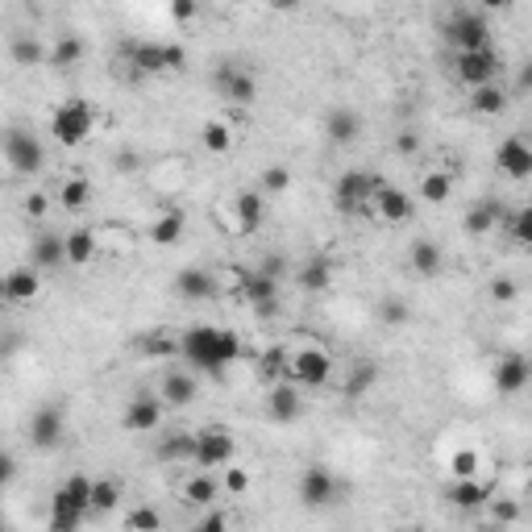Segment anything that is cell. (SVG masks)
I'll return each instance as SVG.
<instances>
[{
    "instance_id": "cell-54",
    "label": "cell",
    "mask_w": 532,
    "mask_h": 532,
    "mask_svg": "<svg viewBox=\"0 0 532 532\" xmlns=\"http://www.w3.org/2000/svg\"><path fill=\"white\" fill-rule=\"evenodd\" d=\"M21 208H25V217H34V221H38V217H46L50 196H46V192H30V196H25V204H21Z\"/></svg>"
},
{
    "instance_id": "cell-40",
    "label": "cell",
    "mask_w": 532,
    "mask_h": 532,
    "mask_svg": "<svg viewBox=\"0 0 532 532\" xmlns=\"http://www.w3.org/2000/svg\"><path fill=\"white\" fill-rule=\"evenodd\" d=\"M9 54H13V63H17V67H38V63H46V59H50V50H42V42H38V38H30V34L13 38Z\"/></svg>"
},
{
    "instance_id": "cell-41",
    "label": "cell",
    "mask_w": 532,
    "mask_h": 532,
    "mask_svg": "<svg viewBox=\"0 0 532 532\" xmlns=\"http://www.w3.org/2000/svg\"><path fill=\"white\" fill-rule=\"evenodd\" d=\"M179 237H183V217H179V212H163V217L150 225V241H154V246H175Z\"/></svg>"
},
{
    "instance_id": "cell-22",
    "label": "cell",
    "mask_w": 532,
    "mask_h": 532,
    "mask_svg": "<svg viewBox=\"0 0 532 532\" xmlns=\"http://www.w3.org/2000/svg\"><path fill=\"white\" fill-rule=\"evenodd\" d=\"M158 399L167 408H188L192 399H196V375H188V370H167L163 383H158Z\"/></svg>"
},
{
    "instance_id": "cell-25",
    "label": "cell",
    "mask_w": 532,
    "mask_h": 532,
    "mask_svg": "<svg viewBox=\"0 0 532 532\" xmlns=\"http://www.w3.org/2000/svg\"><path fill=\"white\" fill-rule=\"evenodd\" d=\"M445 499L454 503L458 512H478L491 503V487L478 483V478H454V487L445 491Z\"/></svg>"
},
{
    "instance_id": "cell-46",
    "label": "cell",
    "mask_w": 532,
    "mask_h": 532,
    "mask_svg": "<svg viewBox=\"0 0 532 532\" xmlns=\"http://www.w3.org/2000/svg\"><path fill=\"white\" fill-rule=\"evenodd\" d=\"M142 350H146L150 358H175L179 354V341H175V337H167L163 329H154V333L142 337Z\"/></svg>"
},
{
    "instance_id": "cell-48",
    "label": "cell",
    "mask_w": 532,
    "mask_h": 532,
    "mask_svg": "<svg viewBox=\"0 0 532 532\" xmlns=\"http://www.w3.org/2000/svg\"><path fill=\"white\" fill-rule=\"evenodd\" d=\"M449 474H454V478H474V474H478V454H474V449H454Z\"/></svg>"
},
{
    "instance_id": "cell-38",
    "label": "cell",
    "mask_w": 532,
    "mask_h": 532,
    "mask_svg": "<svg viewBox=\"0 0 532 532\" xmlns=\"http://www.w3.org/2000/svg\"><path fill=\"white\" fill-rule=\"evenodd\" d=\"M375 383H379V362H370V358H366V362H354L350 366V379H345V395L358 399V395H366Z\"/></svg>"
},
{
    "instance_id": "cell-45",
    "label": "cell",
    "mask_w": 532,
    "mask_h": 532,
    "mask_svg": "<svg viewBox=\"0 0 532 532\" xmlns=\"http://www.w3.org/2000/svg\"><path fill=\"white\" fill-rule=\"evenodd\" d=\"M408 316H412V308L404 304V300L399 296H383L379 300V320H383V325H408Z\"/></svg>"
},
{
    "instance_id": "cell-14",
    "label": "cell",
    "mask_w": 532,
    "mask_h": 532,
    "mask_svg": "<svg viewBox=\"0 0 532 532\" xmlns=\"http://www.w3.org/2000/svg\"><path fill=\"white\" fill-rule=\"evenodd\" d=\"M491 383L499 395H520L524 387L532 383V366H528V354H503L491 370Z\"/></svg>"
},
{
    "instance_id": "cell-3",
    "label": "cell",
    "mask_w": 532,
    "mask_h": 532,
    "mask_svg": "<svg viewBox=\"0 0 532 532\" xmlns=\"http://www.w3.org/2000/svg\"><path fill=\"white\" fill-rule=\"evenodd\" d=\"M379 188H383V179L370 175V171H345L333 183L337 212H341V217H366L379 200Z\"/></svg>"
},
{
    "instance_id": "cell-50",
    "label": "cell",
    "mask_w": 532,
    "mask_h": 532,
    "mask_svg": "<svg viewBox=\"0 0 532 532\" xmlns=\"http://www.w3.org/2000/svg\"><path fill=\"white\" fill-rule=\"evenodd\" d=\"M491 300H495V304H516V300H520V287H516V279H507V275L491 279Z\"/></svg>"
},
{
    "instance_id": "cell-34",
    "label": "cell",
    "mask_w": 532,
    "mask_h": 532,
    "mask_svg": "<svg viewBox=\"0 0 532 532\" xmlns=\"http://www.w3.org/2000/svg\"><path fill=\"white\" fill-rule=\"evenodd\" d=\"M217 491H221L217 478H208V474L200 470L183 483V503H188V507H212V503H217Z\"/></svg>"
},
{
    "instance_id": "cell-4",
    "label": "cell",
    "mask_w": 532,
    "mask_h": 532,
    "mask_svg": "<svg viewBox=\"0 0 532 532\" xmlns=\"http://www.w3.org/2000/svg\"><path fill=\"white\" fill-rule=\"evenodd\" d=\"M92 129H96V109H92L88 100H63L54 117H50V138L59 142V146H84L92 138Z\"/></svg>"
},
{
    "instance_id": "cell-15",
    "label": "cell",
    "mask_w": 532,
    "mask_h": 532,
    "mask_svg": "<svg viewBox=\"0 0 532 532\" xmlns=\"http://www.w3.org/2000/svg\"><path fill=\"white\" fill-rule=\"evenodd\" d=\"M163 412H167V404L158 399V395H133L125 408V416H121V424H125L129 433H154L158 424H163Z\"/></svg>"
},
{
    "instance_id": "cell-36",
    "label": "cell",
    "mask_w": 532,
    "mask_h": 532,
    "mask_svg": "<svg viewBox=\"0 0 532 532\" xmlns=\"http://www.w3.org/2000/svg\"><path fill=\"white\" fill-rule=\"evenodd\" d=\"M92 179H84V175H71V179H63V188H59V204L63 208H71V212H79V208H88V200H92Z\"/></svg>"
},
{
    "instance_id": "cell-24",
    "label": "cell",
    "mask_w": 532,
    "mask_h": 532,
    "mask_svg": "<svg viewBox=\"0 0 532 532\" xmlns=\"http://www.w3.org/2000/svg\"><path fill=\"white\" fill-rule=\"evenodd\" d=\"M499 221H507L503 204H499V200H491V196H483V200H478V204H474L470 212L462 217V229H466L470 237H487L495 225H499Z\"/></svg>"
},
{
    "instance_id": "cell-27",
    "label": "cell",
    "mask_w": 532,
    "mask_h": 532,
    "mask_svg": "<svg viewBox=\"0 0 532 532\" xmlns=\"http://www.w3.org/2000/svg\"><path fill=\"white\" fill-rule=\"evenodd\" d=\"M233 208H237V229L241 233H258L262 229V221H266V196L258 188H250V192H237V200H233Z\"/></svg>"
},
{
    "instance_id": "cell-56",
    "label": "cell",
    "mask_w": 532,
    "mask_h": 532,
    "mask_svg": "<svg viewBox=\"0 0 532 532\" xmlns=\"http://www.w3.org/2000/svg\"><path fill=\"white\" fill-rule=\"evenodd\" d=\"M258 271H262V275H271V279H279L287 271V262H283V254H266L262 262H258Z\"/></svg>"
},
{
    "instance_id": "cell-9",
    "label": "cell",
    "mask_w": 532,
    "mask_h": 532,
    "mask_svg": "<svg viewBox=\"0 0 532 532\" xmlns=\"http://www.w3.org/2000/svg\"><path fill=\"white\" fill-rule=\"evenodd\" d=\"M212 88L225 100H233V104H254L258 100V79L241 63H217L212 67Z\"/></svg>"
},
{
    "instance_id": "cell-44",
    "label": "cell",
    "mask_w": 532,
    "mask_h": 532,
    "mask_svg": "<svg viewBox=\"0 0 532 532\" xmlns=\"http://www.w3.org/2000/svg\"><path fill=\"white\" fill-rule=\"evenodd\" d=\"M507 237H512L516 246H528L532 250V204L516 208L512 217H507Z\"/></svg>"
},
{
    "instance_id": "cell-20",
    "label": "cell",
    "mask_w": 532,
    "mask_h": 532,
    "mask_svg": "<svg viewBox=\"0 0 532 532\" xmlns=\"http://www.w3.org/2000/svg\"><path fill=\"white\" fill-rule=\"evenodd\" d=\"M375 212L387 221V225H408V221H412V212H416V200L408 196V192L383 183V188H379V200H375Z\"/></svg>"
},
{
    "instance_id": "cell-59",
    "label": "cell",
    "mask_w": 532,
    "mask_h": 532,
    "mask_svg": "<svg viewBox=\"0 0 532 532\" xmlns=\"http://www.w3.org/2000/svg\"><path fill=\"white\" fill-rule=\"evenodd\" d=\"M0 466H5V483H13V478H17V458L5 454V462H0Z\"/></svg>"
},
{
    "instance_id": "cell-52",
    "label": "cell",
    "mask_w": 532,
    "mask_h": 532,
    "mask_svg": "<svg viewBox=\"0 0 532 532\" xmlns=\"http://www.w3.org/2000/svg\"><path fill=\"white\" fill-rule=\"evenodd\" d=\"M225 491L229 495H246L250 491V474L241 466H225Z\"/></svg>"
},
{
    "instance_id": "cell-51",
    "label": "cell",
    "mask_w": 532,
    "mask_h": 532,
    "mask_svg": "<svg viewBox=\"0 0 532 532\" xmlns=\"http://www.w3.org/2000/svg\"><path fill=\"white\" fill-rule=\"evenodd\" d=\"M192 532H229V516L221 512V507H208V512L192 524Z\"/></svg>"
},
{
    "instance_id": "cell-6",
    "label": "cell",
    "mask_w": 532,
    "mask_h": 532,
    "mask_svg": "<svg viewBox=\"0 0 532 532\" xmlns=\"http://www.w3.org/2000/svg\"><path fill=\"white\" fill-rule=\"evenodd\" d=\"M287 379L296 387H308V391L329 387V379H333V354L320 350V345H300L296 354H291V375Z\"/></svg>"
},
{
    "instance_id": "cell-16",
    "label": "cell",
    "mask_w": 532,
    "mask_h": 532,
    "mask_svg": "<svg viewBox=\"0 0 532 532\" xmlns=\"http://www.w3.org/2000/svg\"><path fill=\"white\" fill-rule=\"evenodd\" d=\"M241 296L250 300V308H254V316H275L279 312V279L262 275V271H250L246 279H241Z\"/></svg>"
},
{
    "instance_id": "cell-11",
    "label": "cell",
    "mask_w": 532,
    "mask_h": 532,
    "mask_svg": "<svg viewBox=\"0 0 532 532\" xmlns=\"http://www.w3.org/2000/svg\"><path fill=\"white\" fill-rule=\"evenodd\" d=\"M237 458V441L229 429L212 424V429H200L196 433V466L200 470H212V466H229Z\"/></svg>"
},
{
    "instance_id": "cell-57",
    "label": "cell",
    "mask_w": 532,
    "mask_h": 532,
    "mask_svg": "<svg viewBox=\"0 0 532 532\" xmlns=\"http://www.w3.org/2000/svg\"><path fill=\"white\" fill-rule=\"evenodd\" d=\"M171 17L192 21V17H200V5H192V0H175V5H171Z\"/></svg>"
},
{
    "instance_id": "cell-61",
    "label": "cell",
    "mask_w": 532,
    "mask_h": 532,
    "mask_svg": "<svg viewBox=\"0 0 532 532\" xmlns=\"http://www.w3.org/2000/svg\"><path fill=\"white\" fill-rule=\"evenodd\" d=\"M528 366H532V354H528Z\"/></svg>"
},
{
    "instance_id": "cell-5",
    "label": "cell",
    "mask_w": 532,
    "mask_h": 532,
    "mask_svg": "<svg viewBox=\"0 0 532 532\" xmlns=\"http://www.w3.org/2000/svg\"><path fill=\"white\" fill-rule=\"evenodd\" d=\"M445 38H449V46L458 54L483 50V46H491V21H487L483 9H454L449 21H445Z\"/></svg>"
},
{
    "instance_id": "cell-35",
    "label": "cell",
    "mask_w": 532,
    "mask_h": 532,
    "mask_svg": "<svg viewBox=\"0 0 532 532\" xmlns=\"http://www.w3.org/2000/svg\"><path fill=\"white\" fill-rule=\"evenodd\" d=\"M158 458L163 462H196V433H171L158 445Z\"/></svg>"
},
{
    "instance_id": "cell-43",
    "label": "cell",
    "mask_w": 532,
    "mask_h": 532,
    "mask_svg": "<svg viewBox=\"0 0 532 532\" xmlns=\"http://www.w3.org/2000/svg\"><path fill=\"white\" fill-rule=\"evenodd\" d=\"M121 503V483L117 478H96V487H92V512H113Z\"/></svg>"
},
{
    "instance_id": "cell-12",
    "label": "cell",
    "mask_w": 532,
    "mask_h": 532,
    "mask_svg": "<svg viewBox=\"0 0 532 532\" xmlns=\"http://www.w3.org/2000/svg\"><path fill=\"white\" fill-rule=\"evenodd\" d=\"M63 433H67V412H63L59 404H46L30 416V441H34V449H42V454L59 449Z\"/></svg>"
},
{
    "instance_id": "cell-37",
    "label": "cell",
    "mask_w": 532,
    "mask_h": 532,
    "mask_svg": "<svg viewBox=\"0 0 532 532\" xmlns=\"http://www.w3.org/2000/svg\"><path fill=\"white\" fill-rule=\"evenodd\" d=\"M470 109L478 113V117H499V113L507 109V92H503L499 84H487V88H478L470 96Z\"/></svg>"
},
{
    "instance_id": "cell-60",
    "label": "cell",
    "mask_w": 532,
    "mask_h": 532,
    "mask_svg": "<svg viewBox=\"0 0 532 532\" xmlns=\"http://www.w3.org/2000/svg\"><path fill=\"white\" fill-rule=\"evenodd\" d=\"M395 532H424V528H416V524H404V528H395Z\"/></svg>"
},
{
    "instance_id": "cell-13",
    "label": "cell",
    "mask_w": 532,
    "mask_h": 532,
    "mask_svg": "<svg viewBox=\"0 0 532 532\" xmlns=\"http://www.w3.org/2000/svg\"><path fill=\"white\" fill-rule=\"evenodd\" d=\"M495 167L512 179V183H524V179H532V142H524L520 133L503 138L499 146H495Z\"/></svg>"
},
{
    "instance_id": "cell-39",
    "label": "cell",
    "mask_w": 532,
    "mask_h": 532,
    "mask_svg": "<svg viewBox=\"0 0 532 532\" xmlns=\"http://www.w3.org/2000/svg\"><path fill=\"white\" fill-rule=\"evenodd\" d=\"M449 196H454V175H449V171H429V175L420 179V200L445 204Z\"/></svg>"
},
{
    "instance_id": "cell-21",
    "label": "cell",
    "mask_w": 532,
    "mask_h": 532,
    "mask_svg": "<svg viewBox=\"0 0 532 532\" xmlns=\"http://www.w3.org/2000/svg\"><path fill=\"white\" fill-rule=\"evenodd\" d=\"M42 291V271L38 266H17L5 275V300L9 304H34Z\"/></svg>"
},
{
    "instance_id": "cell-26",
    "label": "cell",
    "mask_w": 532,
    "mask_h": 532,
    "mask_svg": "<svg viewBox=\"0 0 532 532\" xmlns=\"http://www.w3.org/2000/svg\"><path fill=\"white\" fill-rule=\"evenodd\" d=\"M296 283H300V291H308V296L329 291V287H333V262H329L325 254H316V258H308V262H300Z\"/></svg>"
},
{
    "instance_id": "cell-47",
    "label": "cell",
    "mask_w": 532,
    "mask_h": 532,
    "mask_svg": "<svg viewBox=\"0 0 532 532\" xmlns=\"http://www.w3.org/2000/svg\"><path fill=\"white\" fill-rule=\"evenodd\" d=\"M291 188V171L283 167V163H271V167L262 171V196H279V192Z\"/></svg>"
},
{
    "instance_id": "cell-2",
    "label": "cell",
    "mask_w": 532,
    "mask_h": 532,
    "mask_svg": "<svg viewBox=\"0 0 532 532\" xmlns=\"http://www.w3.org/2000/svg\"><path fill=\"white\" fill-rule=\"evenodd\" d=\"M121 54L129 59L133 75H167V71L188 67V50L179 42H125Z\"/></svg>"
},
{
    "instance_id": "cell-49",
    "label": "cell",
    "mask_w": 532,
    "mask_h": 532,
    "mask_svg": "<svg viewBox=\"0 0 532 532\" xmlns=\"http://www.w3.org/2000/svg\"><path fill=\"white\" fill-rule=\"evenodd\" d=\"M491 516L499 528H507V524L520 520V499H491Z\"/></svg>"
},
{
    "instance_id": "cell-19",
    "label": "cell",
    "mask_w": 532,
    "mask_h": 532,
    "mask_svg": "<svg viewBox=\"0 0 532 532\" xmlns=\"http://www.w3.org/2000/svg\"><path fill=\"white\" fill-rule=\"evenodd\" d=\"M30 266H38V271H59V266H67V233H38L34 237Z\"/></svg>"
},
{
    "instance_id": "cell-17",
    "label": "cell",
    "mask_w": 532,
    "mask_h": 532,
    "mask_svg": "<svg viewBox=\"0 0 532 532\" xmlns=\"http://www.w3.org/2000/svg\"><path fill=\"white\" fill-rule=\"evenodd\" d=\"M266 416L275 424H296L300 416H304V399H300V387L291 383V379L271 387V395H266Z\"/></svg>"
},
{
    "instance_id": "cell-33",
    "label": "cell",
    "mask_w": 532,
    "mask_h": 532,
    "mask_svg": "<svg viewBox=\"0 0 532 532\" xmlns=\"http://www.w3.org/2000/svg\"><path fill=\"white\" fill-rule=\"evenodd\" d=\"M84 59V38L79 34H59L54 38V46H50V67L54 71H67V67H75V63Z\"/></svg>"
},
{
    "instance_id": "cell-55",
    "label": "cell",
    "mask_w": 532,
    "mask_h": 532,
    "mask_svg": "<svg viewBox=\"0 0 532 532\" xmlns=\"http://www.w3.org/2000/svg\"><path fill=\"white\" fill-rule=\"evenodd\" d=\"M113 167H117L121 175H129V171H138V167H142V154H138V150H117Z\"/></svg>"
},
{
    "instance_id": "cell-23",
    "label": "cell",
    "mask_w": 532,
    "mask_h": 532,
    "mask_svg": "<svg viewBox=\"0 0 532 532\" xmlns=\"http://www.w3.org/2000/svg\"><path fill=\"white\" fill-rule=\"evenodd\" d=\"M325 133H329V142H333V146H354L358 133H362V117H358V109L337 104V109L325 117Z\"/></svg>"
},
{
    "instance_id": "cell-29",
    "label": "cell",
    "mask_w": 532,
    "mask_h": 532,
    "mask_svg": "<svg viewBox=\"0 0 532 532\" xmlns=\"http://www.w3.org/2000/svg\"><path fill=\"white\" fill-rule=\"evenodd\" d=\"M84 516H88V512H84V507H75V503L63 495V487L50 495V524H46L50 532H79Z\"/></svg>"
},
{
    "instance_id": "cell-7",
    "label": "cell",
    "mask_w": 532,
    "mask_h": 532,
    "mask_svg": "<svg viewBox=\"0 0 532 532\" xmlns=\"http://www.w3.org/2000/svg\"><path fill=\"white\" fill-rule=\"evenodd\" d=\"M5 163H9L13 175H38L46 167V146L30 129H9L5 133Z\"/></svg>"
},
{
    "instance_id": "cell-10",
    "label": "cell",
    "mask_w": 532,
    "mask_h": 532,
    "mask_svg": "<svg viewBox=\"0 0 532 532\" xmlns=\"http://www.w3.org/2000/svg\"><path fill=\"white\" fill-rule=\"evenodd\" d=\"M337 491H341V483H337V474L329 466H308L300 474V503L308 512H320V507L337 503Z\"/></svg>"
},
{
    "instance_id": "cell-32",
    "label": "cell",
    "mask_w": 532,
    "mask_h": 532,
    "mask_svg": "<svg viewBox=\"0 0 532 532\" xmlns=\"http://www.w3.org/2000/svg\"><path fill=\"white\" fill-rule=\"evenodd\" d=\"M291 375V354H287L283 345H271L262 358H258V379L262 383H283Z\"/></svg>"
},
{
    "instance_id": "cell-18",
    "label": "cell",
    "mask_w": 532,
    "mask_h": 532,
    "mask_svg": "<svg viewBox=\"0 0 532 532\" xmlns=\"http://www.w3.org/2000/svg\"><path fill=\"white\" fill-rule=\"evenodd\" d=\"M175 291H179V300H192V304L212 300L217 296V275H212V266H183L175 275Z\"/></svg>"
},
{
    "instance_id": "cell-42",
    "label": "cell",
    "mask_w": 532,
    "mask_h": 532,
    "mask_svg": "<svg viewBox=\"0 0 532 532\" xmlns=\"http://www.w3.org/2000/svg\"><path fill=\"white\" fill-rule=\"evenodd\" d=\"M125 532H163V512L150 507V503H138V507L125 516Z\"/></svg>"
},
{
    "instance_id": "cell-28",
    "label": "cell",
    "mask_w": 532,
    "mask_h": 532,
    "mask_svg": "<svg viewBox=\"0 0 532 532\" xmlns=\"http://www.w3.org/2000/svg\"><path fill=\"white\" fill-rule=\"evenodd\" d=\"M408 262H412V271L420 279H437L445 271V250L437 246L433 237H420V241H412V254H408Z\"/></svg>"
},
{
    "instance_id": "cell-58",
    "label": "cell",
    "mask_w": 532,
    "mask_h": 532,
    "mask_svg": "<svg viewBox=\"0 0 532 532\" xmlns=\"http://www.w3.org/2000/svg\"><path fill=\"white\" fill-rule=\"evenodd\" d=\"M516 92H524V96L532 92V59L524 63V67H520V75H516Z\"/></svg>"
},
{
    "instance_id": "cell-53",
    "label": "cell",
    "mask_w": 532,
    "mask_h": 532,
    "mask_svg": "<svg viewBox=\"0 0 532 532\" xmlns=\"http://www.w3.org/2000/svg\"><path fill=\"white\" fill-rule=\"evenodd\" d=\"M391 146H395V154H399V158H412L416 150H420V133H412V129H399Z\"/></svg>"
},
{
    "instance_id": "cell-1",
    "label": "cell",
    "mask_w": 532,
    "mask_h": 532,
    "mask_svg": "<svg viewBox=\"0 0 532 532\" xmlns=\"http://www.w3.org/2000/svg\"><path fill=\"white\" fill-rule=\"evenodd\" d=\"M179 354H183L188 366L221 379L225 366L241 358V337H237L233 329H221V325H192L179 337Z\"/></svg>"
},
{
    "instance_id": "cell-8",
    "label": "cell",
    "mask_w": 532,
    "mask_h": 532,
    "mask_svg": "<svg viewBox=\"0 0 532 532\" xmlns=\"http://www.w3.org/2000/svg\"><path fill=\"white\" fill-rule=\"evenodd\" d=\"M499 71H503V54L495 46H483V50H466L458 54V79L466 88H487V84H499Z\"/></svg>"
},
{
    "instance_id": "cell-30",
    "label": "cell",
    "mask_w": 532,
    "mask_h": 532,
    "mask_svg": "<svg viewBox=\"0 0 532 532\" xmlns=\"http://www.w3.org/2000/svg\"><path fill=\"white\" fill-rule=\"evenodd\" d=\"M100 254L96 229H71L67 233V266H88Z\"/></svg>"
},
{
    "instance_id": "cell-31",
    "label": "cell",
    "mask_w": 532,
    "mask_h": 532,
    "mask_svg": "<svg viewBox=\"0 0 532 532\" xmlns=\"http://www.w3.org/2000/svg\"><path fill=\"white\" fill-rule=\"evenodd\" d=\"M233 142H237V133L229 121H204V125H200V146H204L208 154H217V158L229 154Z\"/></svg>"
}]
</instances>
